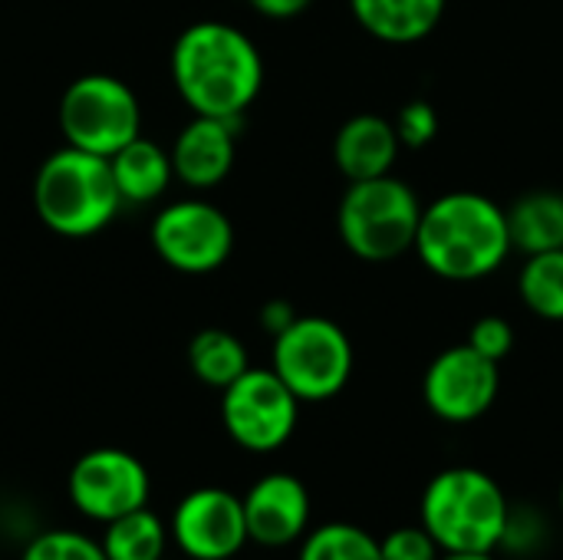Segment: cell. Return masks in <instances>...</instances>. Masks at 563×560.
I'll list each match as a JSON object with an SVG mask.
<instances>
[{
    "mask_svg": "<svg viewBox=\"0 0 563 560\" xmlns=\"http://www.w3.org/2000/svg\"><path fill=\"white\" fill-rule=\"evenodd\" d=\"M231 560H238V558H231Z\"/></svg>",
    "mask_w": 563,
    "mask_h": 560,
    "instance_id": "1f68e13d",
    "label": "cell"
},
{
    "mask_svg": "<svg viewBox=\"0 0 563 560\" xmlns=\"http://www.w3.org/2000/svg\"><path fill=\"white\" fill-rule=\"evenodd\" d=\"M396 132H399V142L406 149H426L435 135H439V116L432 109V102L426 99H412L399 109L396 116Z\"/></svg>",
    "mask_w": 563,
    "mask_h": 560,
    "instance_id": "484cf974",
    "label": "cell"
},
{
    "mask_svg": "<svg viewBox=\"0 0 563 560\" xmlns=\"http://www.w3.org/2000/svg\"><path fill=\"white\" fill-rule=\"evenodd\" d=\"M66 495L86 521L109 525L148 505L152 475L132 452L102 446L76 459L66 479Z\"/></svg>",
    "mask_w": 563,
    "mask_h": 560,
    "instance_id": "30bf717a",
    "label": "cell"
},
{
    "mask_svg": "<svg viewBox=\"0 0 563 560\" xmlns=\"http://www.w3.org/2000/svg\"><path fill=\"white\" fill-rule=\"evenodd\" d=\"M498 363L472 350L468 343L442 350L422 380V399L442 422L465 426L482 419L498 399Z\"/></svg>",
    "mask_w": 563,
    "mask_h": 560,
    "instance_id": "8fae6325",
    "label": "cell"
},
{
    "mask_svg": "<svg viewBox=\"0 0 563 560\" xmlns=\"http://www.w3.org/2000/svg\"><path fill=\"white\" fill-rule=\"evenodd\" d=\"M109 165H112L115 188H119L122 201H129V205H148V201L162 198L175 178L172 152H165L162 145H155L145 135H139L125 149H119L109 158Z\"/></svg>",
    "mask_w": 563,
    "mask_h": 560,
    "instance_id": "e0dca14e",
    "label": "cell"
},
{
    "mask_svg": "<svg viewBox=\"0 0 563 560\" xmlns=\"http://www.w3.org/2000/svg\"><path fill=\"white\" fill-rule=\"evenodd\" d=\"M20 560H109L99 538H89L76 528H49L26 541Z\"/></svg>",
    "mask_w": 563,
    "mask_h": 560,
    "instance_id": "603a6c76",
    "label": "cell"
},
{
    "mask_svg": "<svg viewBox=\"0 0 563 560\" xmlns=\"http://www.w3.org/2000/svg\"><path fill=\"white\" fill-rule=\"evenodd\" d=\"M294 320H297V314H294V307H290L287 300H271V304H264V310H261V327H264L271 337L284 333Z\"/></svg>",
    "mask_w": 563,
    "mask_h": 560,
    "instance_id": "83f0119b",
    "label": "cell"
},
{
    "mask_svg": "<svg viewBox=\"0 0 563 560\" xmlns=\"http://www.w3.org/2000/svg\"><path fill=\"white\" fill-rule=\"evenodd\" d=\"M419 221V195L393 175L350 182L336 211L340 241L363 261H396L399 254L412 251Z\"/></svg>",
    "mask_w": 563,
    "mask_h": 560,
    "instance_id": "5b68a950",
    "label": "cell"
},
{
    "mask_svg": "<svg viewBox=\"0 0 563 560\" xmlns=\"http://www.w3.org/2000/svg\"><path fill=\"white\" fill-rule=\"evenodd\" d=\"M122 205L109 158L73 145L46 155L33 182V208L40 221L63 238L99 234L112 224Z\"/></svg>",
    "mask_w": 563,
    "mask_h": 560,
    "instance_id": "3957f363",
    "label": "cell"
},
{
    "mask_svg": "<svg viewBox=\"0 0 563 560\" xmlns=\"http://www.w3.org/2000/svg\"><path fill=\"white\" fill-rule=\"evenodd\" d=\"M59 129L66 145L112 158L142 135V109L129 83L109 73H89L66 86L59 99Z\"/></svg>",
    "mask_w": 563,
    "mask_h": 560,
    "instance_id": "52a82bcc",
    "label": "cell"
},
{
    "mask_svg": "<svg viewBox=\"0 0 563 560\" xmlns=\"http://www.w3.org/2000/svg\"><path fill=\"white\" fill-rule=\"evenodd\" d=\"M548 545V521L541 512L525 508V505H511L505 535H501V551L518 554V558H531Z\"/></svg>",
    "mask_w": 563,
    "mask_h": 560,
    "instance_id": "cb8c5ba5",
    "label": "cell"
},
{
    "mask_svg": "<svg viewBox=\"0 0 563 560\" xmlns=\"http://www.w3.org/2000/svg\"><path fill=\"white\" fill-rule=\"evenodd\" d=\"M379 554L383 560H439L442 548L422 525H406L379 541Z\"/></svg>",
    "mask_w": 563,
    "mask_h": 560,
    "instance_id": "d4e9b609",
    "label": "cell"
},
{
    "mask_svg": "<svg viewBox=\"0 0 563 560\" xmlns=\"http://www.w3.org/2000/svg\"><path fill=\"white\" fill-rule=\"evenodd\" d=\"M521 300L531 314L541 320H563V248L561 251H544V254H528L521 277H518Z\"/></svg>",
    "mask_w": 563,
    "mask_h": 560,
    "instance_id": "44dd1931",
    "label": "cell"
},
{
    "mask_svg": "<svg viewBox=\"0 0 563 560\" xmlns=\"http://www.w3.org/2000/svg\"><path fill=\"white\" fill-rule=\"evenodd\" d=\"M439 560H495L492 551H442Z\"/></svg>",
    "mask_w": 563,
    "mask_h": 560,
    "instance_id": "f546056e",
    "label": "cell"
},
{
    "mask_svg": "<svg viewBox=\"0 0 563 560\" xmlns=\"http://www.w3.org/2000/svg\"><path fill=\"white\" fill-rule=\"evenodd\" d=\"M234 129L231 119L195 116L172 145L175 178L195 191L221 185L234 168Z\"/></svg>",
    "mask_w": 563,
    "mask_h": 560,
    "instance_id": "5bb4252c",
    "label": "cell"
},
{
    "mask_svg": "<svg viewBox=\"0 0 563 560\" xmlns=\"http://www.w3.org/2000/svg\"><path fill=\"white\" fill-rule=\"evenodd\" d=\"M511 244L525 254H544L563 248V195L528 191L508 208Z\"/></svg>",
    "mask_w": 563,
    "mask_h": 560,
    "instance_id": "ac0fdd59",
    "label": "cell"
},
{
    "mask_svg": "<svg viewBox=\"0 0 563 560\" xmlns=\"http://www.w3.org/2000/svg\"><path fill=\"white\" fill-rule=\"evenodd\" d=\"M445 3L449 0H350V10L369 36L409 46L439 26Z\"/></svg>",
    "mask_w": 563,
    "mask_h": 560,
    "instance_id": "2e32d148",
    "label": "cell"
},
{
    "mask_svg": "<svg viewBox=\"0 0 563 560\" xmlns=\"http://www.w3.org/2000/svg\"><path fill=\"white\" fill-rule=\"evenodd\" d=\"M152 248L178 274H214L234 251V224L218 205L181 198L155 215Z\"/></svg>",
    "mask_w": 563,
    "mask_h": 560,
    "instance_id": "9c48e42d",
    "label": "cell"
},
{
    "mask_svg": "<svg viewBox=\"0 0 563 560\" xmlns=\"http://www.w3.org/2000/svg\"><path fill=\"white\" fill-rule=\"evenodd\" d=\"M511 502L501 485L472 465L439 472L419 505V525L442 551H498Z\"/></svg>",
    "mask_w": 563,
    "mask_h": 560,
    "instance_id": "277c9868",
    "label": "cell"
},
{
    "mask_svg": "<svg viewBox=\"0 0 563 560\" xmlns=\"http://www.w3.org/2000/svg\"><path fill=\"white\" fill-rule=\"evenodd\" d=\"M271 370L300 403H327L340 396L353 376V343L336 320L297 317L274 337Z\"/></svg>",
    "mask_w": 563,
    "mask_h": 560,
    "instance_id": "8992f818",
    "label": "cell"
},
{
    "mask_svg": "<svg viewBox=\"0 0 563 560\" xmlns=\"http://www.w3.org/2000/svg\"><path fill=\"white\" fill-rule=\"evenodd\" d=\"M297 560H383L379 541L350 521H327L303 535Z\"/></svg>",
    "mask_w": 563,
    "mask_h": 560,
    "instance_id": "7402d4cb",
    "label": "cell"
},
{
    "mask_svg": "<svg viewBox=\"0 0 563 560\" xmlns=\"http://www.w3.org/2000/svg\"><path fill=\"white\" fill-rule=\"evenodd\" d=\"M399 132L389 119L363 112L353 116L340 125L336 139H333V158L336 168L350 178V182H366V178H379V175H393V165L399 158Z\"/></svg>",
    "mask_w": 563,
    "mask_h": 560,
    "instance_id": "9a60e30c",
    "label": "cell"
},
{
    "mask_svg": "<svg viewBox=\"0 0 563 560\" xmlns=\"http://www.w3.org/2000/svg\"><path fill=\"white\" fill-rule=\"evenodd\" d=\"M468 347L478 350L482 356L501 363L515 350V330L505 317H495V314L482 317V320H475V327L468 333Z\"/></svg>",
    "mask_w": 563,
    "mask_h": 560,
    "instance_id": "4316f807",
    "label": "cell"
},
{
    "mask_svg": "<svg viewBox=\"0 0 563 560\" xmlns=\"http://www.w3.org/2000/svg\"><path fill=\"white\" fill-rule=\"evenodd\" d=\"M241 502L247 518V538L261 548L277 551L303 541V535L310 531V492L290 472L261 475Z\"/></svg>",
    "mask_w": 563,
    "mask_h": 560,
    "instance_id": "4fadbf2b",
    "label": "cell"
},
{
    "mask_svg": "<svg viewBox=\"0 0 563 560\" xmlns=\"http://www.w3.org/2000/svg\"><path fill=\"white\" fill-rule=\"evenodd\" d=\"M261 17H271V20H290L297 13H303L313 0H247Z\"/></svg>",
    "mask_w": 563,
    "mask_h": 560,
    "instance_id": "f1b7e54d",
    "label": "cell"
},
{
    "mask_svg": "<svg viewBox=\"0 0 563 560\" xmlns=\"http://www.w3.org/2000/svg\"><path fill=\"white\" fill-rule=\"evenodd\" d=\"M172 83L195 116L238 122L264 86V59L244 30L198 20L172 46Z\"/></svg>",
    "mask_w": 563,
    "mask_h": 560,
    "instance_id": "6da1fadb",
    "label": "cell"
},
{
    "mask_svg": "<svg viewBox=\"0 0 563 560\" xmlns=\"http://www.w3.org/2000/svg\"><path fill=\"white\" fill-rule=\"evenodd\" d=\"M168 531L172 545L188 560H231L251 541L244 502L214 485L188 492L175 505Z\"/></svg>",
    "mask_w": 563,
    "mask_h": 560,
    "instance_id": "7c38bea8",
    "label": "cell"
},
{
    "mask_svg": "<svg viewBox=\"0 0 563 560\" xmlns=\"http://www.w3.org/2000/svg\"><path fill=\"white\" fill-rule=\"evenodd\" d=\"M561 512H563V482H561Z\"/></svg>",
    "mask_w": 563,
    "mask_h": 560,
    "instance_id": "4dcf8cb0",
    "label": "cell"
},
{
    "mask_svg": "<svg viewBox=\"0 0 563 560\" xmlns=\"http://www.w3.org/2000/svg\"><path fill=\"white\" fill-rule=\"evenodd\" d=\"M300 419V399L274 370H247L221 389L224 432L244 452L267 455L290 442Z\"/></svg>",
    "mask_w": 563,
    "mask_h": 560,
    "instance_id": "ba28073f",
    "label": "cell"
},
{
    "mask_svg": "<svg viewBox=\"0 0 563 560\" xmlns=\"http://www.w3.org/2000/svg\"><path fill=\"white\" fill-rule=\"evenodd\" d=\"M188 366L195 380L214 389H228L238 376L251 370L244 343L234 333L218 330V327L195 333V340L188 343Z\"/></svg>",
    "mask_w": 563,
    "mask_h": 560,
    "instance_id": "ffe728a7",
    "label": "cell"
},
{
    "mask_svg": "<svg viewBox=\"0 0 563 560\" xmlns=\"http://www.w3.org/2000/svg\"><path fill=\"white\" fill-rule=\"evenodd\" d=\"M511 251L508 211L478 191H449L422 208L416 254L442 281H482Z\"/></svg>",
    "mask_w": 563,
    "mask_h": 560,
    "instance_id": "7a4b0ae2",
    "label": "cell"
},
{
    "mask_svg": "<svg viewBox=\"0 0 563 560\" xmlns=\"http://www.w3.org/2000/svg\"><path fill=\"white\" fill-rule=\"evenodd\" d=\"M168 525L145 505L109 525H102V551L109 560H162L168 551Z\"/></svg>",
    "mask_w": 563,
    "mask_h": 560,
    "instance_id": "d6986e66",
    "label": "cell"
}]
</instances>
